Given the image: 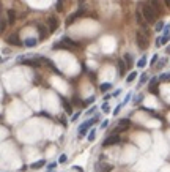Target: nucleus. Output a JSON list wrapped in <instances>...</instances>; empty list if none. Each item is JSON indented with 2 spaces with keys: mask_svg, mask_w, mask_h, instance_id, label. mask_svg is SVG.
I'll list each match as a JSON object with an SVG mask.
<instances>
[{
  "mask_svg": "<svg viewBox=\"0 0 170 172\" xmlns=\"http://www.w3.org/2000/svg\"><path fill=\"white\" fill-rule=\"evenodd\" d=\"M17 62L22 63V65H27V66H33V68H38L41 65L39 57H36V58H22V57H19L17 58Z\"/></svg>",
  "mask_w": 170,
  "mask_h": 172,
  "instance_id": "7ed1b4c3",
  "label": "nucleus"
},
{
  "mask_svg": "<svg viewBox=\"0 0 170 172\" xmlns=\"http://www.w3.org/2000/svg\"><path fill=\"white\" fill-rule=\"evenodd\" d=\"M140 11L143 14L146 22H156V17H158V13L153 10V6L150 3H140Z\"/></svg>",
  "mask_w": 170,
  "mask_h": 172,
  "instance_id": "f257e3e1",
  "label": "nucleus"
},
{
  "mask_svg": "<svg viewBox=\"0 0 170 172\" xmlns=\"http://www.w3.org/2000/svg\"><path fill=\"white\" fill-rule=\"evenodd\" d=\"M95 122H98V117H95V119H91V120H88V122H85V123L80 125V128H79V136H80V137L88 133V128L95 123Z\"/></svg>",
  "mask_w": 170,
  "mask_h": 172,
  "instance_id": "20e7f679",
  "label": "nucleus"
},
{
  "mask_svg": "<svg viewBox=\"0 0 170 172\" xmlns=\"http://www.w3.org/2000/svg\"><path fill=\"white\" fill-rule=\"evenodd\" d=\"M146 81H148V74H142V76H140V82H139V85H143Z\"/></svg>",
  "mask_w": 170,
  "mask_h": 172,
  "instance_id": "bb28decb",
  "label": "nucleus"
},
{
  "mask_svg": "<svg viewBox=\"0 0 170 172\" xmlns=\"http://www.w3.org/2000/svg\"><path fill=\"white\" fill-rule=\"evenodd\" d=\"M6 43L11 44V46H22V41L19 40V35L17 33H11L6 37Z\"/></svg>",
  "mask_w": 170,
  "mask_h": 172,
  "instance_id": "39448f33",
  "label": "nucleus"
},
{
  "mask_svg": "<svg viewBox=\"0 0 170 172\" xmlns=\"http://www.w3.org/2000/svg\"><path fill=\"white\" fill-rule=\"evenodd\" d=\"M148 3H150L151 6H153V10L158 13V14H159L161 11H162V5H161V0H148Z\"/></svg>",
  "mask_w": 170,
  "mask_h": 172,
  "instance_id": "9b49d317",
  "label": "nucleus"
},
{
  "mask_svg": "<svg viewBox=\"0 0 170 172\" xmlns=\"http://www.w3.org/2000/svg\"><path fill=\"white\" fill-rule=\"evenodd\" d=\"M60 99H62V103H63V107H65V111L68 112V114H71V112H72V107H71L70 103H68V99L63 98V96H60Z\"/></svg>",
  "mask_w": 170,
  "mask_h": 172,
  "instance_id": "dca6fc26",
  "label": "nucleus"
},
{
  "mask_svg": "<svg viewBox=\"0 0 170 172\" xmlns=\"http://www.w3.org/2000/svg\"><path fill=\"white\" fill-rule=\"evenodd\" d=\"M136 17H137V22H139V24L143 27V29H146V21H145V17H143V14H142L140 10L136 13Z\"/></svg>",
  "mask_w": 170,
  "mask_h": 172,
  "instance_id": "4468645a",
  "label": "nucleus"
},
{
  "mask_svg": "<svg viewBox=\"0 0 170 172\" xmlns=\"http://www.w3.org/2000/svg\"><path fill=\"white\" fill-rule=\"evenodd\" d=\"M84 10H77L76 13H74V14H71L70 17H68V19H66V25H71L72 24V22H74L76 19H77V17H80V16H84Z\"/></svg>",
  "mask_w": 170,
  "mask_h": 172,
  "instance_id": "9d476101",
  "label": "nucleus"
},
{
  "mask_svg": "<svg viewBox=\"0 0 170 172\" xmlns=\"http://www.w3.org/2000/svg\"><path fill=\"white\" fill-rule=\"evenodd\" d=\"M62 41H63V44H65V49H72V47H79V44H77L76 41H72V40H70V38H63Z\"/></svg>",
  "mask_w": 170,
  "mask_h": 172,
  "instance_id": "ddd939ff",
  "label": "nucleus"
},
{
  "mask_svg": "<svg viewBox=\"0 0 170 172\" xmlns=\"http://www.w3.org/2000/svg\"><path fill=\"white\" fill-rule=\"evenodd\" d=\"M159 81H170V73H164L159 76Z\"/></svg>",
  "mask_w": 170,
  "mask_h": 172,
  "instance_id": "a878e982",
  "label": "nucleus"
},
{
  "mask_svg": "<svg viewBox=\"0 0 170 172\" xmlns=\"http://www.w3.org/2000/svg\"><path fill=\"white\" fill-rule=\"evenodd\" d=\"M46 164V161L44 160H39V161H36V163H32L30 164V169H41Z\"/></svg>",
  "mask_w": 170,
  "mask_h": 172,
  "instance_id": "6ab92c4d",
  "label": "nucleus"
},
{
  "mask_svg": "<svg viewBox=\"0 0 170 172\" xmlns=\"http://www.w3.org/2000/svg\"><path fill=\"white\" fill-rule=\"evenodd\" d=\"M121 107H123V104H120V106H117V107H115V111H113V114H115V115H117V114H118V112H120V109H121Z\"/></svg>",
  "mask_w": 170,
  "mask_h": 172,
  "instance_id": "473e14b6",
  "label": "nucleus"
},
{
  "mask_svg": "<svg viewBox=\"0 0 170 172\" xmlns=\"http://www.w3.org/2000/svg\"><path fill=\"white\" fill-rule=\"evenodd\" d=\"M63 2H65V0H57V11L63 10Z\"/></svg>",
  "mask_w": 170,
  "mask_h": 172,
  "instance_id": "c85d7f7f",
  "label": "nucleus"
},
{
  "mask_svg": "<svg viewBox=\"0 0 170 172\" xmlns=\"http://www.w3.org/2000/svg\"><path fill=\"white\" fill-rule=\"evenodd\" d=\"M38 32H39V38L43 40V38H46V27L43 25V24H38Z\"/></svg>",
  "mask_w": 170,
  "mask_h": 172,
  "instance_id": "aec40b11",
  "label": "nucleus"
},
{
  "mask_svg": "<svg viewBox=\"0 0 170 172\" xmlns=\"http://www.w3.org/2000/svg\"><path fill=\"white\" fill-rule=\"evenodd\" d=\"M74 169H76L77 172H84V169H82V167H80V166H74Z\"/></svg>",
  "mask_w": 170,
  "mask_h": 172,
  "instance_id": "e433bc0d",
  "label": "nucleus"
},
{
  "mask_svg": "<svg viewBox=\"0 0 170 172\" xmlns=\"http://www.w3.org/2000/svg\"><path fill=\"white\" fill-rule=\"evenodd\" d=\"M8 22L10 24H14V21H16V11L14 10H8Z\"/></svg>",
  "mask_w": 170,
  "mask_h": 172,
  "instance_id": "a211bd4d",
  "label": "nucleus"
},
{
  "mask_svg": "<svg viewBox=\"0 0 170 172\" xmlns=\"http://www.w3.org/2000/svg\"><path fill=\"white\" fill-rule=\"evenodd\" d=\"M66 155H60V158H58V163H62V164H63V163H66Z\"/></svg>",
  "mask_w": 170,
  "mask_h": 172,
  "instance_id": "7c9ffc66",
  "label": "nucleus"
},
{
  "mask_svg": "<svg viewBox=\"0 0 170 172\" xmlns=\"http://www.w3.org/2000/svg\"><path fill=\"white\" fill-rule=\"evenodd\" d=\"M136 78H137V73H136V71H132V73L126 78V82H132V81H134Z\"/></svg>",
  "mask_w": 170,
  "mask_h": 172,
  "instance_id": "4be33fe9",
  "label": "nucleus"
},
{
  "mask_svg": "<svg viewBox=\"0 0 170 172\" xmlns=\"http://www.w3.org/2000/svg\"><path fill=\"white\" fill-rule=\"evenodd\" d=\"M118 142H120V137H118L117 134H112L110 137L105 139L103 145H104V147H110V145H115V144H118Z\"/></svg>",
  "mask_w": 170,
  "mask_h": 172,
  "instance_id": "423d86ee",
  "label": "nucleus"
},
{
  "mask_svg": "<svg viewBox=\"0 0 170 172\" xmlns=\"http://www.w3.org/2000/svg\"><path fill=\"white\" fill-rule=\"evenodd\" d=\"M125 62H126V65H128V66H131V65H132V57L129 55V54H126V55H125Z\"/></svg>",
  "mask_w": 170,
  "mask_h": 172,
  "instance_id": "b1692460",
  "label": "nucleus"
},
{
  "mask_svg": "<svg viewBox=\"0 0 170 172\" xmlns=\"http://www.w3.org/2000/svg\"><path fill=\"white\" fill-rule=\"evenodd\" d=\"M95 137H96V131H95V130H91V131H90V134H88V141H90V142H93V141H95Z\"/></svg>",
  "mask_w": 170,
  "mask_h": 172,
  "instance_id": "393cba45",
  "label": "nucleus"
},
{
  "mask_svg": "<svg viewBox=\"0 0 170 172\" xmlns=\"http://www.w3.org/2000/svg\"><path fill=\"white\" fill-rule=\"evenodd\" d=\"M169 40H170V37H169V35H164V37H159L158 40H156V46H164V44L167 43Z\"/></svg>",
  "mask_w": 170,
  "mask_h": 172,
  "instance_id": "2eb2a0df",
  "label": "nucleus"
},
{
  "mask_svg": "<svg viewBox=\"0 0 170 172\" xmlns=\"http://www.w3.org/2000/svg\"><path fill=\"white\" fill-rule=\"evenodd\" d=\"M156 62H158V55H153V58H151V65H154Z\"/></svg>",
  "mask_w": 170,
  "mask_h": 172,
  "instance_id": "f704fd0d",
  "label": "nucleus"
},
{
  "mask_svg": "<svg viewBox=\"0 0 170 172\" xmlns=\"http://www.w3.org/2000/svg\"><path fill=\"white\" fill-rule=\"evenodd\" d=\"M126 66L128 65L123 60H118V73H120V76H123V74L126 73Z\"/></svg>",
  "mask_w": 170,
  "mask_h": 172,
  "instance_id": "f3484780",
  "label": "nucleus"
},
{
  "mask_svg": "<svg viewBox=\"0 0 170 172\" xmlns=\"http://www.w3.org/2000/svg\"><path fill=\"white\" fill-rule=\"evenodd\" d=\"M136 40H137V44H139L140 49H146L148 47V35L145 33V30H139L136 33Z\"/></svg>",
  "mask_w": 170,
  "mask_h": 172,
  "instance_id": "f03ea898",
  "label": "nucleus"
},
{
  "mask_svg": "<svg viewBox=\"0 0 170 172\" xmlns=\"http://www.w3.org/2000/svg\"><path fill=\"white\" fill-rule=\"evenodd\" d=\"M129 125H131V122L128 120V119H121V120H120V123H118V126H117V130H113V134H117V133H120V131L126 130Z\"/></svg>",
  "mask_w": 170,
  "mask_h": 172,
  "instance_id": "0eeeda50",
  "label": "nucleus"
},
{
  "mask_svg": "<svg viewBox=\"0 0 170 172\" xmlns=\"http://www.w3.org/2000/svg\"><path fill=\"white\" fill-rule=\"evenodd\" d=\"M129 99H131V93H129V95H128V96H126V99H125V103H128V101H129ZM125 103H123V104H125Z\"/></svg>",
  "mask_w": 170,
  "mask_h": 172,
  "instance_id": "58836bf2",
  "label": "nucleus"
},
{
  "mask_svg": "<svg viewBox=\"0 0 170 172\" xmlns=\"http://www.w3.org/2000/svg\"><path fill=\"white\" fill-rule=\"evenodd\" d=\"M154 29H156V32H161V30L164 29V22H158V24H156V27H154Z\"/></svg>",
  "mask_w": 170,
  "mask_h": 172,
  "instance_id": "c756f323",
  "label": "nucleus"
},
{
  "mask_svg": "<svg viewBox=\"0 0 170 172\" xmlns=\"http://www.w3.org/2000/svg\"><path fill=\"white\" fill-rule=\"evenodd\" d=\"M113 169L112 164H107V163H98L96 164V172H110Z\"/></svg>",
  "mask_w": 170,
  "mask_h": 172,
  "instance_id": "6e6552de",
  "label": "nucleus"
},
{
  "mask_svg": "<svg viewBox=\"0 0 170 172\" xmlns=\"http://www.w3.org/2000/svg\"><path fill=\"white\" fill-rule=\"evenodd\" d=\"M107 125H109V122L105 120V122H103V125H101V128H105V126H107Z\"/></svg>",
  "mask_w": 170,
  "mask_h": 172,
  "instance_id": "4c0bfd02",
  "label": "nucleus"
},
{
  "mask_svg": "<svg viewBox=\"0 0 170 172\" xmlns=\"http://www.w3.org/2000/svg\"><path fill=\"white\" fill-rule=\"evenodd\" d=\"M110 87H112L110 84H101V87H99V89H101V92H107Z\"/></svg>",
  "mask_w": 170,
  "mask_h": 172,
  "instance_id": "cd10ccee",
  "label": "nucleus"
},
{
  "mask_svg": "<svg viewBox=\"0 0 170 172\" xmlns=\"http://www.w3.org/2000/svg\"><path fill=\"white\" fill-rule=\"evenodd\" d=\"M164 2H165V5H167V6L170 8V0H164Z\"/></svg>",
  "mask_w": 170,
  "mask_h": 172,
  "instance_id": "ea45409f",
  "label": "nucleus"
},
{
  "mask_svg": "<svg viewBox=\"0 0 170 172\" xmlns=\"http://www.w3.org/2000/svg\"><path fill=\"white\" fill-rule=\"evenodd\" d=\"M145 65H146V57H142L140 60L137 62V66H139V68H143Z\"/></svg>",
  "mask_w": 170,
  "mask_h": 172,
  "instance_id": "5701e85b",
  "label": "nucleus"
},
{
  "mask_svg": "<svg viewBox=\"0 0 170 172\" xmlns=\"http://www.w3.org/2000/svg\"><path fill=\"white\" fill-rule=\"evenodd\" d=\"M158 82H159V78H153L150 81V92L158 95Z\"/></svg>",
  "mask_w": 170,
  "mask_h": 172,
  "instance_id": "f8f14e48",
  "label": "nucleus"
},
{
  "mask_svg": "<svg viewBox=\"0 0 170 172\" xmlns=\"http://www.w3.org/2000/svg\"><path fill=\"white\" fill-rule=\"evenodd\" d=\"M60 122H62V125H63V126H66V120H65V117H60Z\"/></svg>",
  "mask_w": 170,
  "mask_h": 172,
  "instance_id": "c9c22d12",
  "label": "nucleus"
},
{
  "mask_svg": "<svg viewBox=\"0 0 170 172\" xmlns=\"http://www.w3.org/2000/svg\"><path fill=\"white\" fill-rule=\"evenodd\" d=\"M24 44L27 47H33V46H36V40L35 38H27L25 41H24Z\"/></svg>",
  "mask_w": 170,
  "mask_h": 172,
  "instance_id": "412c9836",
  "label": "nucleus"
},
{
  "mask_svg": "<svg viewBox=\"0 0 170 172\" xmlns=\"http://www.w3.org/2000/svg\"><path fill=\"white\" fill-rule=\"evenodd\" d=\"M79 115H80V112H76V114L72 115V119H71V120H72V122H76L77 119H79Z\"/></svg>",
  "mask_w": 170,
  "mask_h": 172,
  "instance_id": "2f4dec72",
  "label": "nucleus"
},
{
  "mask_svg": "<svg viewBox=\"0 0 170 172\" xmlns=\"http://www.w3.org/2000/svg\"><path fill=\"white\" fill-rule=\"evenodd\" d=\"M2 60H3V58H2V57H0V62H2Z\"/></svg>",
  "mask_w": 170,
  "mask_h": 172,
  "instance_id": "a19ab883",
  "label": "nucleus"
},
{
  "mask_svg": "<svg viewBox=\"0 0 170 172\" xmlns=\"http://www.w3.org/2000/svg\"><path fill=\"white\" fill-rule=\"evenodd\" d=\"M47 25H49V32L50 33H54L55 30H57V27H58V21H57V17H49L47 19Z\"/></svg>",
  "mask_w": 170,
  "mask_h": 172,
  "instance_id": "1a4fd4ad",
  "label": "nucleus"
},
{
  "mask_svg": "<svg viewBox=\"0 0 170 172\" xmlns=\"http://www.w3.org/2000/svg\"><path fill=\"white\" fill-rule=\"evenodd\" d=\"M103 111L104 112H109V104H107V103H104V104H103Z\"/></svg>",
  "mask_w": 170,
  "mask_h": 172,
  "instance_id": "72a5a7b5",
  "label": "nucleus"
}]
</instances>
